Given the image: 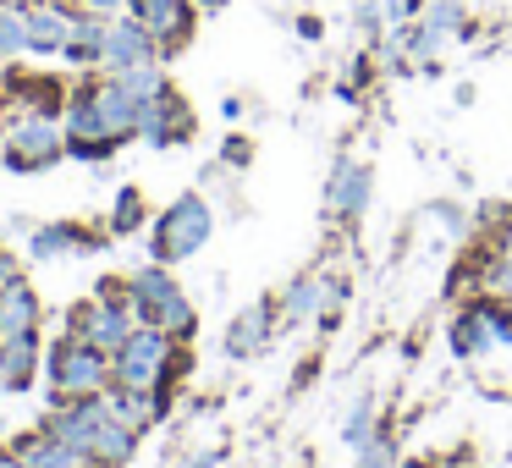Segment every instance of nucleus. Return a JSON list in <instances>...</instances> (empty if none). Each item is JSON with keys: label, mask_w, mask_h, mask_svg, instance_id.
<instances>
[{"label": "nucleus", "mask_w": 512, "mask_h": 468, "mask_svg": "<svg viewBox=\"0 0 512 468\" xmlns=\"http://www.w3.org/2000/svg\"><path fill=\"white\" fill-rule=\"evenodd\" d=\"M160 364H166V331H160V325H144V331H133L122 347H116V380L133 386V391L155 386Z\"/></svg>", "instance_id": "f257e3e1"}, {"label": "nucleus", "mask_w": 512, "mask_h": 468, "mask_svg": "<svg viewBox=\"0 0 512 468\" xmlns=\"http://www.w3.org/2000/svg\"><path fill=\"white\" fill-rule=\"evenodd\" d=\"M204 237H210V210H204V199L171 204V210L160 215V226H155V243H160L166 259H188L193 248H204Z\"/></svg>", "instance_id": "f03ea898"}, {"label": "nucleus", "mask_w": 512, "mask_h": 468, "mask_svg": "<svg viewBox=\"0 0 512 468\" xmlns=\"http://www.w3.org/2000/svg\"><path fill=\"white\" fill-rule=\"evenodd\" d=\"M133 303H138V314H144L149 325H160V331H188L193 325V309L177 298V287H171L160 270H144V276L133 281Z\"/></svg>", "instance_id": "7ed1b4c3"}, {"label": "nucleus", "mask_w": 512, "mask_h": 468, "mask_svg": "<svg viewBox=\"0 0 512 468\" xmlns=\"http://www.w3.org/2000/svg\"><path fill=\"white\" fill-rule=\"evenodd\" d=\"M56 386L61 391H72V397H89V391H100L105 386V375H111V364H105V353L100 347H89V342H61L56 347Z\"/></svg>", "instance_id": "20e7f679"}, {"label": "nucleus", "mask_w": 512, "mask_h": 468, "mask_svg": "<svg viewBox=\"0 0 512 468\" xmlns=\"http://www.w3.org/2000/svg\"><path fill=\"white\" fill-rule=\"evenodd\" d=\"M72 331H78V342L100 347V353H116V347L133 336V325H127V309L116 298H100V303L72 314Z\"/></svg>", "instance_id": "39448f33"}, {"label": "nucleus", "mask_w": 512, "mask_h": 468, "mask_svg": "<svg viewBox=\"0 0 512 468\" xmlns=\"http://www.w3.org/2000/svg\"><path fill=\"white\" fill-rule=\"evenodd\" d=\"M105 61H111L116 72L155 61V28L138 23V17H127V23H111V34H105Z\"/></svg>", "instance_id": "423d86ee"}, {"label": "nucleus", "mask_w": 512, "mask_h": 468, "mask_svg": "<svg viewBox=\"0 0 512 468\" xmlns=\"http://www.w3.org/2000/svg\"><path fill=\"white\" fill-rule=\"evenodd\" d=\"M61 149V133L45 122V116H28L23 127L12 133V166H50Z\"/></svg>", "instance_id": "0eeeda50"}, {"label": "nucleus", "mask_w": 512, "mask_h": 468, "mask_svg": "<svg viewBox=\"0 0 512 468\" xmlns=\"http://www.w3.org/2000/svg\"><path fill=\"white\" fill-rule=\"evenodd\" d=\"M23 34H28V50H67L72 39V17L61 6H23Z\"/></svg>", "instance_id": "6e6552de"}, {"label": "nucleus", "mask_w": 512, "mask_h": 468, "mask_svg": "<svg viewBox=\"0 0 512 468\" xmlns=\"http://www.w3.org/2000/svg\"><path fill=\"white\" fill-rule=\"evenodd\" d=\"M127 6H133L138 23L155 28V39H171V45H182L188 28H193V12L182 6V0H127Z\"/></svg>", "instance_id": "1a4fd4ad"}, {"label": "nucleus", "mask_w": 512, "mask_h": 468, "mask_svg": "<svg viewBox=\"0 0 512 468\" xmlns=\"http://www.w3.org/2000/svg\"><path fill=\"white\" fill-rule=\"evenodd\" d=\"M34 314H39L34 292H28L23 281H6V287H0V342L28 336V331H34Z\"/></svg>", "instance_id": "9d476101"}, {"label": "nucleus", "mask_w": 512, "mask_h": 468, "mask_svg": "<svg viewBox=\"0 0 512 468\" xmlns=\"http://www.w3.org/2000/svg\"><path fill=\"white\" fill-rule=\"evenodd\" d=\"M94 463H100L94 452H83V446H67V441H56V435H45V441L23 446V468H94Z\"/></svg>", "instance_id": "9b49d317"}, {"label": "nucleus", "mask_w": 512, "mask_h": 468, "mask_svg": "<svg viewBox=\"0 0 512 468\" xmlns=\"http://www.w3.org/2000/svg\"><path fill=\"white\" fill-rule=\"evenodd\" d=\"M105 34H111V23H100V17H72V39H67V56L72 61H105Z\"/></svg>", "instance_id": "f8f14e48"}, {"label": "nucleus", "mask_w": 512, "mask_h": 468, "mask_svg": "<svg viewBox=\"0 0 512 468\" xmlns=\"http://www.w3.org/2000/svg\"><path fill=\"white\" fill-rule=\"evenodd\" d=\"M28 369H34V331L6 342V353H0V386H28Z\"/></svg>", "instance_id": "ddd939ff"}, {"label": "nucleus", "mask_w": 512, "mask_h": 468, "mask_svg": "<svg viewBox=\"0 0 512 468\" xmlns=\"http://www.w3.org/2000/svg\"><path fill=\"white\" fill-rule=\"evenodd\" d=\"M122 89L133 94L138 105H149V100H160V94H166V78H160V72L144 61V67H127L122 72Z\"/></svg>", "instance_id": "4468645a"}, {"label": "nucleus", "mask_w": 512, "mask_h": 468, "mask_svg": "<svg viewBox=\"0 0 512 468\" xmlns=\"http://www.w3.org/2000/svg\"><path fill=\"white\" fill-rule=\"evenodd\" d=\"M265 320L270 314L265 309H254V314H243V320L232 325V353H254L259 342H265Z\"/></svg>", "instance_id": "2eb2a0df"}, {"label": "nucleus", "mask_w": 512, "mask_h": 468, "mask_svg": "<svg viewBox=\"0 0 512 468\" xmlns=\"http://www.w3.org/2000/svg\"><path fill=\"white\" fill-rule=\"evenodd\" d=\"M364 188H369V177H364L358 166H347L342 177L331 182V199L342 204V210H358V204H364Z\"/></svg>", "instance_id": "dca6fc26"}, {"label": "nucleus", "mask_w": 512, "mask_h": 468, "mask_svg": "<svg viewBox=\"0 0 512 468\" xmlns=\"http://www.w3.org/2000/svg\"><path fill=\"white\" fill-rule=\"evenodd\" d=\"M17 50H28L23 12H0V56H17Z\"/></svg>", "instance_id": "f3484780"}, {"label": "nucleus", "mask_w": 512, "mask_h": 468, "mask_svg": "<svg viewBox=\"0 0 512 468\" xmlns=\"http://www.w3.org/2000/svg\"><path fill=\"white\" fill-rule=\"evenodd\" d=\"M325 303V287L320 281H309V287H298V298H292V314H314Z\"/></svg>", "instance_id": "a211bd4d"}, {"label": "nucleus", "mask_w": 512, "mask_h": 468, "mask_svg": "<svg viewBox=\"0 0 512 468\" xmlns=\"http://www.w3.org/2000/svg\"><path fill=\"white\" fill-rule=\"evenodd\" d=\"M138 215H144V210H138V193H122V210H116V232H133Z\"/></svg>", "instance_id": "6ab92c4d"}, {"label": "nucleus", "mask_w": 512, "mask_h": 468, "mask_svg": "<svg viewBox=\"0 0 512 468\" xmlns=\"http://www.w3.org/2000/svg\"><path fill=\"white\" fill-rule=\"evenodd\" d=\"M116 6H127V0H83V12H94V17H111Z\"/></svg>", "instance_id": "aec40b11"}, {"label": "nucleus", "mask_w": 512, "mask_h": 468, "mask_svg": "<svg viewBox=\"0 0 512 468\" xmlns=\"http://www.w3.org/2000/svg\"><path fill=\"white\" fill-rule=\"evenodd\" d=\"M364 468H391V452H386V446H369V452H364Z\"/></svg>", "instance_id": "412c9836"}, {"label": "nucleus", "mask_w": 512, "mask_h": 468, "mask_svg": "<svg viewBox=\"0 0 512 468\" xmlns=\"http://www.w3.org/2000/svg\"><path fill=\"white\" fill-rule=\"evenodd\" d=\"M6 281H17V265L6 254H0V287H6Z\"/></svg>", "instance_id": "4be33fe9"}, {"label": "nucleus", "mask_w": 512, "mask_h": 468, "mask_svg": "<svg viewBox=\"0 0 512 468\" xmlns=\"http://www.w3.org/2000/svg\"><path fill=\"white\" fill-rule=\"evenodd\" d=\"M199 6H204V12H221V6H226V0H199Z\"/></svg>", "instance_id": "5701e85b"}, {"label": "nucleus", "mask_w": 512, "mask_h": 468, "mask_svg": "<svg viewBox=\"0 0 512 468\" xmlns=\"http://www.w3.org/2000/svg\"><path fill=\"white\" fill-rule=\"evenodd\" d=\"M0 468H17V463H12V457H0Z\"/></svg>", "instance_id": "b1692460"}]
</instances>
